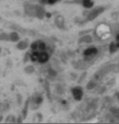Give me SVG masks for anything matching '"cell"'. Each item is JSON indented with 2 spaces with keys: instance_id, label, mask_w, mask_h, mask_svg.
I'll return each mask as SVG.
<instances>
[{
  "instance_id": "cell-1",
  "label": "cell",
  "mask_w": 119,
  "mask_h": 124,
  "mask_svg": "<svg viewBox=\"0 0 119 124\" xmlns=\"http://www.w3.org/2000/svg\"><path fill=\"white\" fill-rule=\"evenodd\" d=\"M33 55H32V59L33 61H37L41 63H44L48 61L49 54L46 52V46L43 42L37 41L35 42L33 46Z\"/></svg>"
},
{
  "instance_id": "cell-2",
  "label": "cell",
  "mask_w": 119,
  "mask_h": 124,
  "mask_svg": "<svg viewBox=\"0 0 119 124\" xmlns=\"http://www.w3.org/2000/svg\"><path fill=\"white\" fill-rule=\"evenodd\" d=\"M96 34L101 39H107L111 36V29L110 26L105 23H101L96 27Z\"/></svg>"
},
{
  "instance_id": "cell-3",
  "label": "cell",
  "mask_w": 119,
  "mask_h": 124,
  "mask_svg": "<svg viewBox=\"0 0 119 124\" xmlns=\"http://www.w3.org/2000/svg\"><path fill=\"white\" fill-rule=\"evenodd\" d=\"M105 8L103 7H96V8L93 9L90 13H89L88 16V20H93L94 19H96L99 15L101 14L102 12L105 11Z\"/></svg>"
},
{
  "instance_id": "cell-4",
  "label": "cell",
  "mask_w": 119,
  "mask_h": 124,
  "mask_svg": "<svg viewBox=\"0 0 119 124\" xmlns=\"http://www.w3.org/2000/svg\"><path fill=\"white\" fill-rule=\"evenodd\" d=\"M72 93L76 100H80L82 96H83V91L80 88H75L72 90Z\"/></svg>"
},
{
  "instance_id": "cell-5",
  "label": "cell",
  "mask_w": 119,
  "mask_h": 124,
  "mask_svg": "<svg viewBox=\"0 0 119 124\" xmlns=\"http://www.w3.org/2000/svg\"><path fill=\"white\" fill-rule=\"evenodd\" d=\"M83 4L84 7H88V8H90L93 6V2L91 0H83Z\"/></svg>"
},
{
  "instance_id": "cell-6",
  "label": "cell",
  "mask_w": 119,
  "mask_h": 124,
  "mask_svg": "<svg viewBox=\"0 0 119 124\" xmlns=\"http://www.w3.org/2000/svg\"><path fill=\"white\" fill-rule=\"evenodd\" d=\"M42 2L44 3H48V4H53V3H55V2L60 1V0H41Z\"/></svg>"
},
{
  "instance_id": "cell-7",
  "label": "cell",
  "mask_w": 119,
  "mask_h": 124,
  "mask_svg": "<svg viewBox=\"0 0 119 124\" xmlns=\"http://www.w3.org/2000/svg\"><path fill=\"white\" fill-rule=\"evenodd\" d=\"M93 52H96V50L95 48H89V49H88V50L85 51V54L86 55H91Z\"/></svg>"
},
{
  "instance_id": "cell-8",
  "label": "cell",
  "mask_w": 119,
  "mask_h": 124,
  "mask_svg": "<svg viewBox=\"0 0 119 124\" xmlns=\"http://www.w3.org/2000/svg\"><path fill=\"white\" fill-rule=\"evenodd\" d=\"M19 39V37L16 34V33H12L11 34V39L12 40H15V39Z\"/></svg>"
}]
</instances>
